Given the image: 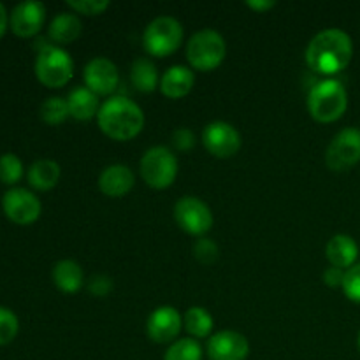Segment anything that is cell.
I'll list each match as a JSON object with an SVG mask.
<instances>
[{
    "mask_svg": "<svg viewBox=\"0 0 360 360\" xmlns=\"http://www.w3.org/2000/svg\"><path fill=\"white\" fill-rule=\"evenodd\" d=\"M67 6L84 16H97L104 13L111 6V2L109 0H67Z\"/></svg>",
    "mask_w": 360,
    "mask_h": 360,
    "instance_id": "cell-30",
    "label": "cell"
},
{
    "mask_svg": "<svg viewBox=\"0 0 360 360\" xmlns=\"http://www.w3.org/2000/svg\"><path fill=\"white\" fill-rule=\"evenodd\" d=\"M130 79H132V84L139 91H144V94H150L155 88L158 86V72L157 67L153 65V62L148 58H137L136 62L132 63V69H130Z\"/></svg>",
    "mask_w": 360,
    "mask_h": 360,
    "instance_id": "cell-23",
    "label": "cell"
},
{
    "mask_svg": "<svg viewBox=\"0 0 360 360\" xmlns=\"http://www.w3.org/2000/svg\"><path fill=\"white\" fill-rule=\"evenodd\" d=\"M343 292L350 301L360 304V264H355L345 273Z\"/></svg>",
    "mask_w": 360,
    "mask_h": 360,
    "instance_id": "cell-31",
    "label": "cell"
},
{
    "mask_svg": "<svg viewBox=\"0 0 360 360\" xmlns=\"http://www.w3.org/2000/svg\"><path fill=\"white\" fill-rule=\"evenodd\" d=\"M20 330V320L11 309L0 306V347L9 345Z\"/></svg>",
    "mask_w": 360,
    "mask_h": 360,
    "instance_id": "cell-28",
    "label": "cell"
},
{
    "mask_svg": "<svg viewBox=\"0 0 360 360\" xmlns=\"http://www.w3.org/2000/svg\"><path fill=\"white\" fill-rule=\"evenodd\" d=\"M210 360H246L250 354V343L241 333L220 330L207 341Z\"/></svg>",
    "mask_w": 360,
    "mask_h": 360,
    "instance_id": "cell-13",
    "label": "cell"
},
{
    "mask_svg": "<svg viewBox=\"0 0 360 360\" xmlns=\"http://www.w3.org/2000/svg\"><path fill=\"white\" fill-rule=\"evenodd\" d=\"M44 20V4L35 2V0H28V2H21L14 7L9 18V25L11 30H13L18 37L27 39L41 32Z\"/></svg>",
    "mask_w": 360,
    "mask_h": 360,
    "instance_id": "cell-14",
    "label": "cell"
},
{
    "mask_svg": "<svg viewBox=\"0 0 360 360\" xmlns=\"http://www.w3.org/2000/svg\"><path fill=\"white\" fill-rule=\"evenodd\" d=\"M357 345H359V350H360V330H359V338H357Z\"/></svg>",
    "mask_w": 360,
    "mask_h": 360,
    "instance_id": "cell-37",
    "label": "cell"
},
{
    "mask_svg": "<svg viewBox=\"0 0 360 360\" xmlns=\"http://www.w3.org/2000/svg\"><path fill=\"white\" fill-rule=\"evenodd\" d=\"M348 108L347 88L336 79L319 81L308 94V111L316 122L333 123Z\"/></svg>",
    "mask_w": 360,
    "mask_h": 360,
    "instance_id": "cell-3",
    "label": "cell"
},
{
    "mask_svg": "<svg viewBox=\"0 0 360 360\" xmlns=\"http://www.w3.org/2000/svg\"><path fill=\"white\" fill-rule=\"evenodd\" d=\"M181 322L178 309L172 306H160L148 319V336L155 343H171L181 333Z\"/></svg>",
    "mask_w": 360,
    "mask_h": 360,
    "instance_id": "cell-15",
    "label": "cell"
},
{
    "mask_svg": "<svg viewBox=\"0 0 360 360\" xmlns=\"http://www.w3.org/2000/svg\"><path fill=\"white\" fill-rule=\"evenodd\" d=\"M183 25L172 16H158L148 23L143 34V44L150 55L164 58L181 46Z\"/></svg>",
    "mask_w": 360,
    "mask_h": 360,
    "instance_id": "cell-6",
    "label": "cell"
},
{
    "mask_svg": "<svg viewBox=\"0 0 360 360\" xmlns=\"http://www.w3.org/2000/svg\"><path fill=\"white\" fill-rule=\"evenodd\" d=\"M327 167L333 171H347L360 162V129L348 127L338 132L326 153Z\"/></svg>",
    "mask_w": 360,
    "mask_h": 360,
    "instance_id": "cell-8",
    "label": "cell"
},
{
    "mask_svg": "<svg viewBox=\"0 0 360 360\" xmlns=\"http://www.w3.org/2000/svg\"><path fill=\"white\" fill-rule=\"evenodd\" d=\"M67 104H69V112L72 118L86 122L91 120L95 115H98V98L97 95L86 86H77L67 97Z\"/></svg>",
    "mask_w": 360,
    "mask_h": 360,
    "instance_id": "cell-20",
    "label": "cell"
},
{
    "mask_svg": "<svg viewBox=\"0 0 360 360\" xmlns=\"http://www.w3.org/2000/svg\"><path fill=\"white\" fill-rule=\"evenodd\" d=\"M23 176V164L14 153H4L0 157V181L4 185H14Z\"/></svg>",
    "mask_w": 360,
    "mask_h": 360,
    "instance_id": "cell-27",
    "label": "cell"
},
{
    "mask_svg": "<svg viewBox=\"0 0 360 360\" xmlns=\"http://www.w3.org/2000/svg\"><path fill=\"white\" fill-rule=\"evenodd\" d=\"M6 28H7V11L6 7L0 4V39H2L4 34H6Z\"/></svg>",
    "mask_w": 360,
    "mask_h": 360,
    "instance_id": "cell-36",
    "label": "cell"
},
{
    "mask_svg": "<svg viewBox=\"0 0 360 360\" xmlns=\"http://www.w3.org/2000/svg\"><path fill=\"white\" fill-rule=\"evenodd\" d=\"M345 273H347L345 269H340V267L330 266V267H327L326 271H323V281H326L327 287H330V288L343 287Z\"/></svg>",
    "mask_w": 360,
    "mask_h": 360,
    "instance_id": "cell-34",
    "label": "cell"
},
{
    "mask_svg": "<svg viewBox=\"0 0 360 360\" xmlns=\"http://www.w3.org/2000/svg\"><path fill=\"white\" fill-rule=\"evenodd\" d=\"M70 116L69 104L62 97H49L41 105V118L48 125H60Z\"/></svg>",
    "mask_w": 360,
    "mask_h": 360,
    "instance_id": "cell-26",
    "label": "cell"
},
{
    "mask_svg": "<svg viewBox=\"0 0 360 360\" xmlns=\"http://www.w3.org/2000/svg\"><path fill=\"white\" fill-rule=\"evenodd\" d=\"M164 360H202V347L192 338H183L167 348Z\"/></svg>",
    "mask_w": 360,
    "mask_h": 360,
    "instance_id": "cell-25",
    "label": "cell"
},
{
    "mask_svg": "<svg viewBox=\"0 0 360 360\" xmlns=\"http://www.w3.org/2000/svg\"><path fill=\"white\" fill-rule=\"evenodd\" d=\"M176 224L192 236H204L213 227V213L210 206L193 195L181 197L174 206Z\"/></svg>",
    "mask_w": 360,
    "mask_h": 360,
    "instance_id": "cell-9",
    "label": "cell"
},
{
    "mask_svg": "<svg viewBox=\"0 0 360 360\" xmlns=\"http://www.w3.org/2000/svg\"><path fill=\"white\" fill-rule=\"evenodd\" d=\"M141 178L157 190L169 188L178 176V158L169 148L153 146L141 158Z\"/></svg>",
    "mask_w": 360,
    "mask_h": 360,
    "instance_id": "cell-5",
    "label": "cell"
},
{
    "mask_svg": "<svg viewBox=\"0 0 360 360\" xmlns=\"http://www.w3.org/2000/svg\"><path fill=\"white\" fill-rule=\"evenodd\" d=\"M172 144H174L176 150L188 151L195 144V136H193V132L190 129H178L172 134Z\"/></svg>",
    "mask_w": 360,
    "mask_h": 360,
    "instance_id": "cell-33",
    "label": "cell"
},
{
    "mask_svg": "<svg viewBox=\"0 0 360 360\" xmlns=\"http://www.w3.org/2000/svg\"><path fill=\"white\" fill-rule=\"evenodd\" d=\"M97 123L102 132L111 139L130 141L143 130L144 112L134 101L116 95L101 105Z\"/></svg>",
    "mask_w": 360,
    "mask_h": 360,
    "instance_id": "cell-2",
    "label": "cell"
},
{
    "mask_svg": "<svg viewBox=\"0 0 360 360\" xmlns=\"http://www.w3.org/2000/svg\"><path fill=\"white\" fill-rule=\"evenodd\" d=\"M354 56L352 37L341 28L319 32L306 48V63L319 74H338L347 69Z\"/></svg>",
    "mask_w": 360,
    "mask_h": 360,
    "instance_id": "cell-1",
    "label": "cell"
},
{
    "mask_svg": "<svg viewBox=\"0 0 360 360\" xmlns=\"http://www.w3.org/2000/svg\"><path fill=\"white\" fill-rule=\"evenodd\" d=\"M202 144L213 157L231 158L241 150V134L227 122L207 123L202 132Z\"/></svg>",
    "mask_w": 360,
    "mask_h": 360,
    "instance_id": "cell-10",
    "label": "cell"
},
{
    "mask_svg": "<svg viewBox=\"0 0 360 360\" xmlns=\"http://www.w3.org/2000/svg\"><path fill=\"white\" fill-rule=\"evenodd\" d=\"M246 6L253 11H269L276 6L274 0H246Z\"/></svg>",
    "mask_w": 360,
    "mask_h": 360,
    "instance_id": "cell-35",
    "label": "cell"
},
{
    "mask_svg": "<svg viewBox=\"0 0 360 360\" xmlns=\"http://www.w3.org/2000/svg\"><path fill=\"white\" fill-rule=\"evenodd\" d=\"M6 217L16 225H30L41 217V200L27 188H11L2 197Z\"/></svg>",
    "mask_w": 360,
    "mask_h": 360,
    "instance_id": "cell-11",
    "label": "cell"
},
{
    "mask_svg": "<svg viewBox=\"0 0 360 360\" xmlns=\"http://www.w3.org/2000/svg\"><path fill=\"white\" fill-rule=\"evenodd\" d=\"M134 183H136V176H134L132 169L123 164L108 165L98 176L101 192L104 195L112 197V199H118V197L129 193L132 190Z\"/></svg>",
    "mask_w": 360,
    "mask_h": 360,
    "instance_id": "cell-16",
    "label": "cell"
},
{
    "mask_svg": "<svg viewBox=\"0 0 360 360\" xmlns=\"http://www.w3.org/2000/svg\"><path fill=\"white\" fill-rule=\"evenodd\" d=\"M81 32H83V23H81L79 18L72 13L56 14L48 28L49 39L55 42H60V44L74 42L79 37Z\"/></svg>",
    "mask_w": 360,
    "mask_h": 360,
    "instance_id": "cell-21",
    "label": "cell"
},
{
    "mask_svg": "<svg viewBox=\"0 0 360 360\" xmlns=\"http://www.w3.org/2000/svg\"><path fill=\"white\" fill-rule=\"evenodd\" d=\"M53 281L58 287V290L65 292V294H76L83 287V269L76 260H60L53 267Z\"/></svg>",
    "mask_w": 360,
    "mask_h": 360,
    "instance_id": "cell-19",
    "label": "cell"
},
{
    "mask_svg": "<svg viewBox=\"0 0 360 360\" xmlns=\"http://www.w3.org/2000/svg\"><path fill=\"white\" fill-rule=\"evenodd\" d=\"M83 77L88 90L94 91L95 95H109L118 86L120 72L115 62L105 56H95L84 67Z\"/></svg>",
    "mask_w": 360,
    "mask_h": 360,
    "instance_id": "cell-12",
    "label": "cell"
},
{
    "mask_svg": "<svg viewBox=\"0 0 360 360\" xmlns=\"http://www.w3.org/2000/svg\"><path fill=\"white\" fill-rule=\"evenodd\" d=\"M60 174H62L60 165L55 160L44 158V160H37L30 165V169H28V183H30L32 188L46 192V190L55 188Z\"/></svg>",
    "mask_w": 360,
    "mask_h": 360,
    "instance_id": "cell-22",
    "label": "cell"
},
{
    "mask_svg": "<svg viewBox=\"0 0 360 360\" xmlns=\"http://www.w3.org/2000/svg\"><path fill=\"white\" fill-rule=\"evenodd\" d=\"M227 44L220 32L213 28H202L190 37L186 44V58L197 70H213L224 62Z\"/></svg>",
    "mask_w": 360,
    "mask_h": 360,
    "instance_id": "cell-4",
    "label": "cell"
},
{
    "mask_svg": "<svg viewBox=\"0 0 360 360\" xmlns=\"http://www.w3.org/2000/svg\"><path fill=\"white\" fill-rule=\"evenodd\" d=\"M88 290L95 297H105L112 290V280L108 274H95L88 281Z\"/></svg>",
    "mask_w": 360,
    "mask_h": 360,
    "instance_id": "cell-32",
    "label": "cell"
},
{
    "mask_svg": "<svg viewBox=\"0 0 360 360\" xmlns=\"http://www.w3.org/2000/svg\"><path fill=\"white\" fill-rule=\"evenodd\" d=\"M74 74V62L69 53L56 46H44L35 60V76L44 86L62 88Z\"/></svg>",
    "mask_w": 360,
    "mask_h": 360,
    "instance_id": "cell-7",
    "label": "cell"
},
{
    "mask_svg": "<svg viewBox=\"0 0 360 360\" xmlns=\"http://www.w3.org/2000/svg\"><path fill=\"white\" fill-rule=\"evenodd\" d=\"M326 253L330 266L340 267V269H350L352 266H355V260L359 257V246L350 236L336 234L327 243Z\"/></svg>",
    "mask_w": 360,
    "mask_h": 360,
    "instance_id": "cell-18",
    "label": "cell"
},
{
    "mask_svg": "<svg viewBox=\"0 0 360 360\" xmlns=\"http://www.w3.org/2000/svg\"><path fill=\"white\" fill-rule=\"evenodd\" d=\"M183 323L185 329L188 330L190 336L193 338H207L213 330V316L200 306H193V308L186 309L185 316H183Z\"/></svg>",
    "mask_w": 360,
    "mask_h": 360,
    "instance_id": "cell-24",
    "label": "cell"
},
{
    "mask_svg": "<svg viewBox=\"0 0 360 360\" xmlns=\"http://www.w3.org/2000/svg\"><path fill=\"white\" fill-rule=\"evenodd\" d=\"M218 253H220V250H218V245L213 239L200 238L193 245V257L200 264H206V266H210V264H213L218 259Z\"/></svg>",
    "mask_w": 360,
    "mask_h": 360,
    "instance_id": "cell-29",
    "label": "cell"
},
{
    "mask_svg": "<svg viewBox=\"0 0 360 360\" xmlns=\"http://www.w3.org/2000/svg\"><path fill=\"white\" fill-rule=\"evenodd\" d=\"M195 84V74L186 65H172L160 79V90L169 98H181L192 91Z\"/></svg>",
    "mask_w": 360,
    "mask_h": 360,
    "instance_id": "cell-17",
    "label": "cell"
}]
</instances>
